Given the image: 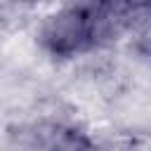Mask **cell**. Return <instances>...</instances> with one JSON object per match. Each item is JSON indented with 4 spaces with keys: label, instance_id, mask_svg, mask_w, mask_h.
Segmentation results:
<instances>
[{
    "label": "cell",
    "instance_id": "cell-1",
    "mask_svg": "<svg viewBox=\"0 0 151 151\" xmlns=\"http://www.w3.org/2000/svg\"><path fill=\"white\" fill-rule=\"evenodd\" d=\"M132 12L130 0H87L52 17L42 40L57 54H78L111 40Z\"/></svg>",
    "mask_w": 151,
    "mask_h": 151
}]
</instances>
